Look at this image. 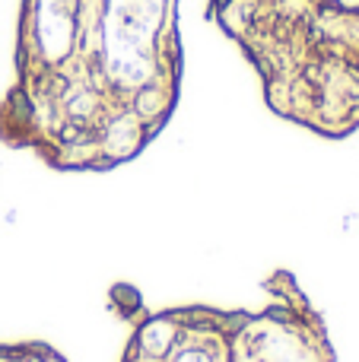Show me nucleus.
<instances>
[{"instance_id": "obj_1", "label": "nucleus", "mask_w": 359, "mask_h": 362, "mask_svg": "<svg viewBox=\"0 0 359 362\" xmlns=\"http://www.w3.org/2000/svg\"><path fill=\"white\" fill-rule=\"evenodd\" d=\"M178 0H19L0 144L57 172H112L182 99Z\"/></svg>"}, {"instance_id": "obj_2", "label": "nucleus", "mask_w": 359, "mask_h": 362, "mask_svg": "<svg viewBox=\"0 0 359 362\" xmlns=\"http://www.w3.org/2000/svg\"><path fill=\"white\" fill-rule=\"evenodd\" d=\"M277 118L343 140L359 131V0H207Z\"/></svg>"}, {"instance_id": "obj_3", "label": "nucleus", "mask_w": 359, "mask_h": 362, "mask_svg": "<svg viewBox=\"0 0 359 362\" xmlns=\"http://www.w3.org/2000/svg\"><path fill=\"white\" fill-rule=\"evenodd\" d=\"M108 305L131 321L121 362H334L322 312L293 270L264 280L261 308H146L137 286L114 283Z\"/></svg>"}, {"instance_id": "obj_4", "label": "nucleus", "mask_w": 359, "mask_h": 362, "mask_svg": "<svg viewBox=\"0 0 359 362\" xmlns=\"http://www.w3.org/2000/svg\"><path fill=\"white\" fill-rule=\"evenodd\" d=\"M0 362H67L45 340H10L0 344Z\"/></svg>"}]
</instances>
